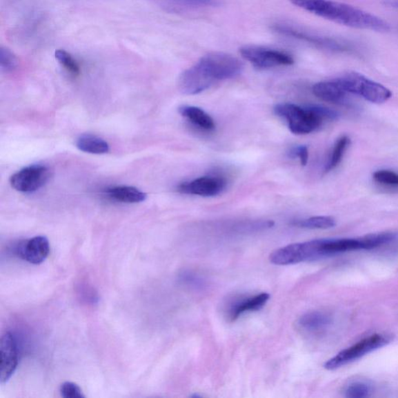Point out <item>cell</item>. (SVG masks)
<instances>
[{
	"label": "cell",
	"mask_w": 398,
	"mask_h": 398,
	"mask_svg": "<svg viewBox=\"0 0 398 398\" xmlns=\"http://www.w3.org/2000/svg\"><path fill=\"white\" fill-rule=\"evenodd\" d=\"M243 69L241 61L231 54L212 52L181 73L179 88L183 94H199L217 82L238 77Z\"/></svg>",
	"instance_id": "6da1fadb"
},
{
	"label": "cell",
	"mask_w": 398,
	"mask_h": 398,
	"mask_svg": "<svg viewBox=\"0 0 398 398\" xmlns=\"http://www.w3.org/2000/svg\"><path fill=\"white\" fill-rule=\"evenodd\" d=\"M297 7L324 19L353 28L386 32L389 24L375 15L332 0H290Z\"/></svg>",
	"instance_id": "7a4b0ae2"
},
{
	"label": "cell",
	"mask_w": 398,
	"mask_h": 398,
	"mask_svg": "<svg viewBox=\"0 0 398 398\" xmlns=\"http://www.w3.org/2000/svg\"><path fill=\"white\" fill-rule=\"evenodd\" d=\"M275 115L286 121L293 134L306 135L320 128L324 121L317 106L301 107L291 103H279L274 108Z\"/></svg>",
	"instance_id": "3957f363"
},
{
	"label": "cell",
	"mask_w": 398,
	"mask_h": 398,
	"mask_svg": "<svg viewBox=\"0 0 398 398\" xmlns=\"http://www.w3.org/2000/svg\"><path fill=\"white\" fill-rule=\"evenodd\" d=\"M391 335L386 334H375L367 337L356 344L346 348L327 361L324 367L328 370H335L341 368L354 361L366 356L367 354L375 352L390 343Z\"/></svg>",
	"instance_id": "277c9868"
},
{
	"label": "cell",
	"mask_w": 398,
	"mask_h": 398,
	"mask_svg": "<svg viewBox=\"0 0 398 398\" xmlns=\"http://www.w3.org/2000/svg\"><path fill=\"white\" fill-rule=\"evenodd\" d=\"M336 79L348 94L359 95L371 103H383L392 97L391 91L384 86L357 72L347 73Z\"/></svg>",
	"instance_id": "5b68a950"
},
{
	"label": "cell",
	"mask_w": 398,
	"mask_h": 398,
	"mask_svg": "<svg viewBox=\"0 0 398 398\" xmlns=\"http://www.w3.org/2000/svg\"><path fill=\"white\" fill-rule=\"evenodd\" d=\"M321 259H323V256L320 239L287 245L275 250L269 256L270 262L277 266H290Z\"/></svg>",
	"instance_id": "8992f818"
},
{
	"label": "cell",
	"mask_w": 398,
	"mask_h": 398,
	"mask_svg": "<svg viewBox=\"0 0 398 398\" xmlns=\"http://www.w3.org/2000/svg\"><path fill=\"white\" fill-rule=\"evenodd\" d=\"M240 52L245 60L259 69H271L294 63V59L290 54L277 49L248 46L241 48Z\"/></svg>",
	"instance_id": "52a82bcc"
},
{
	"label": "cell",
	"mask_w": 398,
	"mask_h": 398,
	"mask_svg": "<svg viewBox=\"0 0 398 398\" xmlns=\"http://www.w3.org/2000/svg\"><path fill=\"white\" fill-rule=\"evenodd\" d=\"M50 179V170L43 165L36 164L24 168L10 177V185L16 191L32 193L38 191Z\"/></svg>",
	"instance_id": "ba28073f"
},
{
	"label": "cell",
	"mask_w": 398,
	"mask_h": 398,
	"mask_svg": "<svg viewBox=\"0 0 398 398\" xmlns=\"http://www.w3.org/2000/svg\"><path fill=\"white\" fill-rule=\"evenodd\" d=\"M228 182L221 176H204L191 181L183 182L177 187L182 194L197 195L201 197H214L221 194Z\"/></svg>",
	"instance_id": "9c48e42d"
},
{
	"label": "cell",
	"mask_w": 398,
	"mask_h": 398,
	"mask_svg": "<svg viewBox=\"0 0 398 398\" xmlns=\"http://www.w3.org/2000/svg\"><path fill=\"white\" fill-rule=\"evenodd\" d=\"M273 29L275 32L281 34L292 37L293 39L310 43L317 47L328 49V50L345 51L348 49L346 44L343 43L341 44L338 41L305 32L304 30L290 26L289 24H275Z\"/></svg>",
	"instance_id": "30bf717a"
},
{
	"label": "cell",
	"mask_w": 398,
	"mask_h": 398,
	"mask_svg": "<svg viewBox=\"0 0 398 398\" xmlns=\"http://www.w3.org/2000/svg\"><path fill=\"white\" fill-rule=\"evenodd\" d=\"M0 383L8 382L14 375L18 364V353L16 340L13 335L5 333L0 340Z\"/></svg>",
	"instance_id": "8fae6325"
},
{
	"label": "cell",
	"mask_w": 398,
	"mask_h": 398,
	"mask_svg": "<svg viewBox=\"0 0 398 398\" xmlns=\"http://www.w3.org/2000/svg\"><path fill=\"white\" fill-rule=\"evenodd\" d=\"M17 250L23 260L30 264L39 265L48 258L50 252V245L47 237L37 236L21 243Z\"/></svg>",
	"instance_id": "7c38bea8"
},
{
	"label": "cell",
	"mask_w": 398,
	"mask_h": 398,
	"mask_svg": "<svg viewBox=\"0 0 398 398\" xmlns=\"http://www.w3.org/2000/svg\"><path fill=\"white\" fill-rule=\"evenodd\" d=\"M312 91L317 97L324 101L339 106H345L347 103L348 93L343 89L336 79L315 84Z\"/></svg>",
	"instance_id": "4fadbf2b"
},
{
	"label": "cell",
	"mask_w": 398,
	"mask_h": 398,
	"mask_svg": "<svg viewBox=\"0 0 398 398\" xmlns=\"http://www.w3.org/2000/svg\"><path fill=\"white\" fill-rule=\"evenodd\" d=\"M179 111L182 117L200 130L207 132L215 130V121L204 110L195 106H183L179 108Z\"/></svg>",
	"instance_id": "5bb4252c"
},
{
	"label": "cell",
	"mask_w": 398,
	"mask_h": 398,
	"mask_svg": "<svg viewBox=\"0 0 398 398\" xmlns=\"http://www.w3.org/2000/svg\"><path fill=\"white\" fill-rule=\"evenodd\" d=\"M332 323V317L322 311L309 312L298 321L299 326L308 332H321L329 327Z\"/></svg>",
	"instance_id": "9a60e30c"
},
{
	"label": "cell",
	"mask_w": 398,
	"mask_h": 398,
	"mask_svg": "<svg viewBox=\"0 0 398 398\" xmlns=\"http://www.w3.org/2000/svg\"><path fill=\"white\" fill-rule=\"evenodd\" d=\"M270 299L268 293L263 292L259 295L243 299L236 303L230 309V317L232 321H235L244 313L248 311H257L261 310Z\"/></svg>",
	"instance_id": "2e32d148"
},
{
	"label": "cell",
	"mask_w": 398,
	"mask_h": 398,
	"mask_svg": "<svg viewBox=\"0 0 398 398\" xmlns=\"http://www.w3.org/2000/svg\"><path fill=\"white\" fill-rule=\"evenodd\" d=\"M107 193L110 198L125 203H139L146 199V193L131 186H118L109 188Z\"/></svg>",
	"instance_id": "e0dca14e"
},
{
	"label": "cell",
	"mask_w": 398,
	"mask_h": 398,
	"mask_svg": "<svg viewBox=\"0 0 398 398\" xmlns=\"http://www.w3.org/2000/svg\"><path fill=\"white\" fill-rule=\"evenodd\" d=\"M77 149L90 155H106L109 152V145L106 141L93 135H83L76 143Z\"/></svg>",
	"instance_id": "ac0fdd59"
},
{
	"label": "cell",
	"mask_w": 398,
	"mask_h": 398,
	"mask_svg": "<svg viewBox=\"0 0 398 398\" xmlns=\"http://www.w3.org/2000/svg\"><path fill=\"white\" fill-rule=\"evenodd\" d=\"M298 228L311 230H326L336 226L335 219L330 217H314L292 223Z\"/></svg>",
	"instance_id": "d6986e66"
},
{
	"label": "cell",
	"mask_w": 398,
	"mask_h": 398,
	"mask_svg": "<svg viewBox=\"0 0 398 398\" xmlns=\"http://www.w3.org/2000/svg\"><path fill=\"white\" fill-rule=\"evenodd\" d=\"M219 0H167L168 8L172 10L215 8Z\"/></svg>",
	"instance_id": "ffe728a7"
},
{
	"label": "cell",
	"mask_w": 398,
	"mask_h": 398,
	"mask_svg": "<svg viewBox=\"0 0 398 398\" xmlns=\"http://www.w3.org/2000/svg\"><path fill=\"white\" fill-rule=\"evenodd\" d=\"M350 139L347 136H343L337 140L335 144L332 155L326 164V172L335 169L341 163L343 156H344L347 147L350 146Z\"/></svg>",
	"instance_id": "44dd1931"
},
{
	"label": "cell",
	"mask_w": 398,
	"mask_h": 398,
	"mask_svg": "<svg viewBox=\"0 0 398 398\" xmlns=\"http://www.w3.org/2000/svg\"><path fill=\"white\" fill-rule=\"evenodd\" d=\"M54 57L59 63L72 76H78L81 73V67H79L77 59L65 49H58L54 52Z\"/></svg>",
	"instance_id": "7402d4cb"
},
{
	"label": "cell",
	"mask_w": 398,
	"mask_h": 398,
	"mask_svg": "<svg viewBox=\"0 0 398 398\" xmlns=\"http://www.w3.org/2000/svg\"><path fill=\"white\" fill-rule=\"evenodd\" d=\"M372 386L364 381H355L348 384L345 390V395L348 398H365L371 395Z\"/></svg>",
	"instance_id": "603a6c76"
},
{
	"label": "cell",
	"mask_w": 398,
	"mask_h": 398,
	"mask_svg": "<svg viewBox=\"0 0 398 398\" xmlns=\"http://www.w3.org/2000/svg\"><path fill=\"white\" fill-rule=\"evenodd\" d=\"M18 66V59L14 53L7 47L0 48V67L5 72L14 71Z\"/></svg>",
	"instance_id": "cb8c5ba5"
},
{
	"label": "cell",
	"mask_w": 398,
	"mask_h": 398,
	"mask_svg": "<svg viewBox=\"0 0 398 398\" xmlns=\"http://www.w3.org/2000/svg\"><path fill=\"white\" fill-rule=\"evenodd\" d=\"M373 179L384 186L398 187V174L394 171L381 170L373 174Z\"/></svg>",
	"instance_id": "d4e9b609"
},
{
	"label": "cell",
	"mask_w": 398,
	"mask_h": 398,
	"mask_svg": "<svg viewBox=\"0 0 398 398\" xmlns=\"http://www.w3.org/2000/svg\"><path fill=\"white\" fill-rule=\"evenodd\" d=\"M183 284L193 288L195 290H203L206 287V281L195 273L183 272L180 275Z\"/></svg>",
	"instance_id": "484cf974"
},
{
	"label": "cell",
	"mask_w": 398,
	"mask_h": 398,
	"mask_svg": "<svg viewBox=\"0 0 398 398\" xmlns=\"http://www.w3.org/2000/svg\"><path fill=\"white\" fill-rule=\"evenodd\" d=\"M60 394L64 398H83L84 395L79 386L72 382H65L61 385Z\"/></svg>",
	"instance_id": "4316f807"
},
{
	"label": "cell",
	"mask_w": 398,
	"mask_h": 398,
	"mask_svg": "<svg viewBox=\"0 0 398 398\" xmlns=\"http://www.w3.org/2000/svg\"><path fill=\"white\" fill-rule=\"evenodd\" d=\"M289 156L292 158L299 159L302 166H306L308 162L309 151L307 146H298L293 147L289 152Z\"/></svg>",
	"instance_id": "83f0119b"
}]
</instances>
